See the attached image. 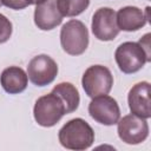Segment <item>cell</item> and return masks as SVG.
I'll use <instances>...</instances> for the list:
<instances>
[{
	"label": "cell",
	"mask_w": 151,
	"mask_h": 151,
	"mask_svg": "<svg viewBox=\"0 0 151 151\" xmlns=\"http://www.w3.org/2000/svg\"><path fill=\"white\" fill-rule=\"evenodd\" d=\"M58 138L65 149L83 151L93 144L94 131L86 120L73 118L59 130Z\"/></svg>",
	"instance_id": "cell-1"
},
{
	"label": "cell",
	"mask_w": 151,
	"mask_h": 151,
	"mask_svg": "<svg viewBox=\"0 0 151 151\" xmlns=\"http://www.w3.org/2000/svg\"><path fill=\"white\" fill-rule=\"evenodd\" d=\"M66 113L63 100L53 92L37 99L33 107V116L38 125L44 127L54 126Z\"/></svg>",
	"instance_id": "cell-2"
},
{
	"label": "cell",
	"mask_w": 151,
	"mask_h": 151,
	"mask_svg": "<svg viewBox=\"0 0 151 151\" xmlns=\"http://www.w3.org/2000/svg\"><path fill=\"white\" fill-rule=\"evenodd\" d=\"M60 45L70 55L83 54L88 46V31L86 26L76 19L64 24L60 31Z\"/></svg>",
	"instance_id": "cell-3"
},
{
	"label": "cell",
	"mask_w": 151,
	"mask_h": 151,
	"mask_svg": "<svg viewBox=\"0 0 151 151\" xmlns=\"http://www.w3.org/2000/svg\"><path fill=\"white\" fill-rule=\"evenodd\" d=\"M114 59L119 70L125 74L138 72L151 60L140 44L134 41H125L120 44L114 52Z\"/></svg>",
	"instance_id": "cell-4"
},
{
	"label": "cell",
	"mask_w": 151,
	"mask_h": 151,
	"mask_svg": "<svg viewBox=\"0 0 151 151\" xmlns=\"http://www.w3.org/2000/svg\"><path fill=\"white\" fill-rule=\"evenodd\" d=\"M81 85L90 98L107 94L113 85V76L106 66L92 65L84 72Z\"/></svg>",
	"instance_id": "cell-5"
},
{
	"label": "cell",
	"mask_w": 151,
	"mask_h": 151,
	"mask_svg": "<svg viewBox=\"0 0 151 151\" xmlns=\"http://www.w3.org/2000/svg\"><path fill=\"white\" fill-rule=\"evenodd\" d=\"M117 132L119 138L130 145L143 143L149 136V125L146 119L136 114H126L117 122Z\"/></svg>",
	"instance_id": "cell-6"
},
{
	"label": "cell",
	"mask_w": 151,
	"mask_h": 151,
	"mask_svg": "<svg viewBox=\"0 0 151 151\" xmlns=\"http://www.w3.org/2000/svg\"><path fill=\"white\" fill-rule=\"evenodd\" d=\"M88 113L97 123L106 126L117 124L120 118V109L117 100L107 94L92 98L88 104Z\"/></svg>",
	"instance_id": "cell-7"
},
{
	"label": "cell",
	"mask_w": 151,
	"mask_h": 151,
	"mask_svg": "<svg viewBox=\"0 0 151 151\" xmlns=\"http://www.w3.org/2000/svg\"><path fill=\"white\" fill-rule=\"evenodd\" d=\"M58 74L57 63L47 54H39L31 59L27 66V77L35 86L50 85Z\"/></svg>",
	"instance_id": "cell-8"
},
{
	"label": "cell",
	"mask_w": 151,
	"mask_h": 151,
	"mask_svg": "<svg viewBox=\"0 0 151 151\" xmlns=\"http://www.w3.org/2000/svg\"><path fill=\"white\" fill-rule=\"evenodd\" d=\"M93 35L101 41H111L119 34L117 26L116 12L110 7H101L97 9L92 17L91 24Z\"/></svg>",
	"instance_id": "cell-9"
},
{
	"label": "cell",
	"mask_w": 151,
	"mask_h": 151,
	"mask_svg": "<svg viewBox=\"0 0 151 151\" xmlns=\"http://www.w3.org/2000/svg\"><path fill=\"white\" fill-rule=\"evenodd\" d=\"M127 103L132 114H136L144 119H149L151 117L150 84L147 81H140L133 85L129 91Z\"/></svg>",
	"instance_id": "cell-10"
},
{
	"label": "cell",
	"mask_w": 151,
	"mask_h": 151,
	"mask_svg": "<svg viewBox=\"0 0 151 151\" xmlns=\"http://www.w3.org/2000/svg\"><path fill=\"white\" fill-rule=\"evenodd\" d=\"M63 18L64 17L57 6V0H46L42 4L35 5L34 24L41 31H51L55 28L61 24Z\"/></svg>",
	"instance_id": "cell-11"
},
{
	"label": "cell",
	"mask_w": 151,
	"mask_h": 151,
	"mask_svg": "<svg viewBox=\"0 0 151 151\" xmlns=\"http://www.w3.org/2000/svg\"><path fill=\"white\" fill-rule=\"evenodd\" d=\"M116 20L120 31L133 32L146 25L149 15L136 6H125L116 13Z\"/></svg>",
	"instance_id": "cell-12"
},
{
	"label": "cell",
	"mask_w": 151,
	"mask_h": 151,
	"mask_svg": "<svg viewBox=\"0 0 151 151\" xmlns=\"http://www.w3.org/2000/svg\"><path fill=\"white\" fill-rule=\"evenodd\" d=\"M2 88L9 94H18L26 90L28 84L27 73L19 66H9L5 68L0 76Z\"/></svg>",
	"instance_id": "cell-13"
},
{
	"label": "cell",
	"mask_w": 151,
	"mask_h": 151,
	"mask_svg": "<svg viewBox=\"0 0 151 151\" xmlns=\"http://www.w3.org/2000/svg\"><path fill=\"white\" fill-rule=\"evenodd\" d=\"M53 93H55L64 103L65 107H66V113H71L74 112L80 103V97H79V92L76 88V86L71 83L64 81V83H59L58 85H55L52 90Z\"/></svg>",
	"instance_id": "cell-14"
},
{
	"label": "cell",
	"mask_w": 151,
	"mask_h": 151,
	"mask_svg": "<svg viewBox=\"0 0 151 151\" xmlns=\"http://www.w3.org/2000/svg\"><path fill=\"white\" fill-rule=\"evenodd\" d=\"M90 5V0H57V6L63 17H77Z\"/></svg>",
	"instance_id": "cell-15"
},
{
	"label": "cell",
	"mask_w": 151,
	"mask_h": 151,
	"mask_svg": "<svg viewBox=\"0 0 151 151\" xmlns=\"http://www.w3.org/2000/svg\"><path fill=\"white\" fill-rule=\"evenodd\" d=\"M12 31V22L4 14L0 13V44H4L9 40Z\"/></svg>",
	"instance_id": "cell-16"
},
{
	"label": "cell",
	"mask_w": 151,
	"mask_h": 151,
	"mask_svg": "<svg viewBox=\"0 0 151 151\" xmlns=\"http://www.w3.org/2000/svg\"><path fill=\"white\" fill-rule=\"evenodd\" d=\"M0 1L4 6H6L11 9H17V11L24 9L27 6H29L27 0H0Z\"/></svg>",
	"instance_id": "cell-17"
},
{
	"label": "cell",
	"mask_w": 151,
	"mask_h": 151,
	"mask_svg": "<svg viewBox=\"0 0 151 151\" xmlns=\"http://www.w3.org/2000/svg\"><path fill=\"white\" fill-rule=\"evenodd\" d=\"M140 44V46L144 48L146 55L149 58H151V53H150V33H146L143 38H140V40L138 41Z\"/></svg>",
	"instance_id": "cell-18"
},
{
	"label": "cell",
	"mask_w": 151,
	"mask_h": 151,
	"mask_svg": "<svg viewBox=\"0 0 151 151\" xmlns=\"http://www.w3.org/2000/svg\"><path fill=\"white\" fill-rule=\"evenodd\" d=\"M29 5H39V4H42L45 2L46 0H27Z\"/></svg>",
	"instance_id": "cell-19"
},
{
	"label": "cell",
	"mask_w": 151,
	"mask_h": 151,
	"mask_svg": "<svg viewBox=\"0 0 151 151\" xmlns=\"http://www.w3.org/2000/svg\"><path fill=\"white\" fill-rule=\"evenodd\" d=\"M1 5H2V4H1V1H0V6H1Z\"/></svg>",
	"instance_id": "cell-20"
}]
</instances>
